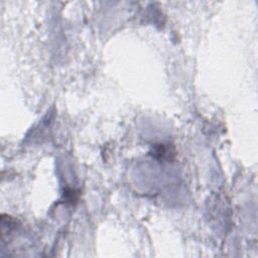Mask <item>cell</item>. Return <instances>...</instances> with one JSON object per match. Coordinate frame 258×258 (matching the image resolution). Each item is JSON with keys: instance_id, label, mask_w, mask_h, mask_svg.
Masks as SVG:
<instances>
[{"instance_id": "obj_1", "label": "cell", "mask_w": 258, "mask_h": 258, "mask_svg": "<svg viewBox=\"0 0 258 258\" xmlns=\"http://www.w3.org/2000/svg\"><path fill=\"white\" fill-rule=\"evenodd\" d=\"M151 155L159 161H171L175 157V149L169 143H156L152 147Z\"/></svg>"}]
</instances>
